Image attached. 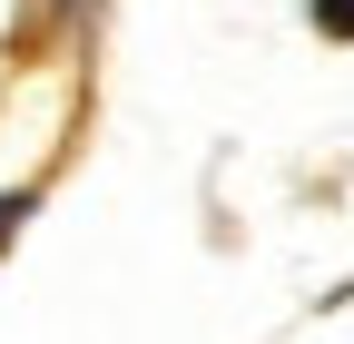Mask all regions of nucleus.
I'll return each mask as SVG.
<instances>
[{
    "mask_svg": "<svg viewBox=\"0 0 354 344\" xmlns=\"http://www.w3.org/2000/svg\"><path fill=\"white\" fill-rule=\"evenodd\" d=\"M315 30L325 39H354V0H315Z\"/></svg>",
    "mask_w": 354,
    "mask_h": 344,
    "instance_id": "f257e3e1",
    "label": "nucleus"
},
{
    "mask_svg": "<svg viewBox=\"0 0 354 344\" xmlns=\"http://www.w3.org/2000/svg\"><path fill=\"white\" fill-rule=\"evenodd\" d=\"M20 217H30V197H0V256H10V236H20Z\"/></svg>",
    "mask_w": 354,
    "mask_h": 344,
    "instance_id": "f03ea898",
    "label": "nucleus"
}]
</instances>
